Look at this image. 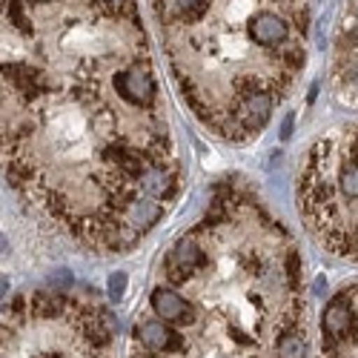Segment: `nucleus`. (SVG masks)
Segmentation results:
<instances>
[{"label": "nucleus", "mask_w": 358, "mask_h": 358, "mask_svg": "<svg viewBox=\"0 0 358 358\" xmlns=\"http://www.w3.org/2000/svg\"><path fill=\"white\" fill-rule=\"evenodd\" d=\"M0 169L80 244L129 250L178 192L138 3L0 0Z\"/></svg>", "instance_id": "obj_1"}, {"label": "nucleus", "mask_w": 358, "mask_h": 358, "mask_svg": "<svg viewBox=\"0 0 358 358\" xmlns=\"http://www.w3.org/2000/svg\"><path fill=\"white\" fill-rule=\"evenodd\" d=\"M169 66L213 132L258 135L307 61V0H152Z\"/></svg>", "instance_id": "obj_2"}, {"label": "nucleus", "mask_w": 358, "mask_h": 358, "mask_svg": "<svg viewBox=\"0 0 358 358\" xmlns=\"http://www.w3.org/2000/svg\"><path fill=\"white\" fill-rule=\"evenodd\" d=\"M298 203L327 250L358 261V127L327 135L310 149Z\"/></svg>", "instance_id": "obj_3"}, {"label": "nucleus", "mask_w": 358, "mask_h": 358, "mask_svg": "<svg viewBox=\"0 0 358 358\" xmlns=\"http://www.w3.org/2000/svg\"><path fill=\"white\" fill-rule=\"evenodd\" d=\"M321 358H358V287L341 289L321 315Z\"/></svg>", "instance_id": "obj_4"}, {"label": "nucleus", "mask_w": 358, "mask_h": 358, "mask_svg": "<svg viewBox=\"0 0 358 358\" xmlns=\"http://www.w3.org/2000/svg\"><path fill=\"white\" fill-rule=\"evenodd\" d=\"M32 307H35V313L41 318H61L72 307V301L61 292H35Z\"/></svg>", "instance_id": "obj_5"}, {"label": "nucleus", "mask_w": 358, "mask_h": 358, "mask_svg": "<svg viewBox=\"0 0 358 358\" xmlns=\"http://www.w3.org/2000/svg\"><path fill=\"white\" fill-rule=\"evenodd\" d=\"M127 289V273H112L109 275V298L112 301H121Z\"/></svg>", "instance_id": "obj_6"}, {"label": "nucleus", "mask_w": 358, "mask_h": 358, "mask_svg": "<svg viewBox=\"0 0 358 358\" xmlns=\"http://www.w3.org/2000/svg\"><path fill=\"white\" fill-rule=\"evenodd\" d=\"M106 3H112V6H117V9H124V6L135 3V0H106Z\"/></svg>", "instance_id": "obj_7"}, {"label": "nucleus", "mask_w": 358, "mask_h": 358, "mask_svg": "<svg viewBox=\"0 0 358 358\" xmlns=\"http://www.w3.org/2000/svg\"><path fill=\"white\" fill-rule=\"evenodd\" d=\"M289 129H292V117L284 121V129H281V138H289Z\"/></svg>", "instance_id": "obj_8"}, {"label": "nucleus", "mask_w": 358, "mask_h": 358, "mask_svg": "<svg viewBox=\"0 0 358 358\" xmlns=\"http://www.w3.org/2000/svg\"><path fill=\"white\" fill-rule=\"evenodd\" d=\"M6 289H9V281H6V278H0V298H3Z\"/></svg>", "instance_id": "obj_9"}, {"label": "nucleus", "mask_w": 358, "mask_h": 358, "mask_svg": "<svg viewBox=\"0 0 358 358\" xmlns=\"http://www.w3.org/2000/svg\"><path fill=\"white\" fill-rule=\"evenodd\" d=\"M49 358H61V355H49Z\"/></svg>", "instance_id": "obj_10"}]
</instances>
